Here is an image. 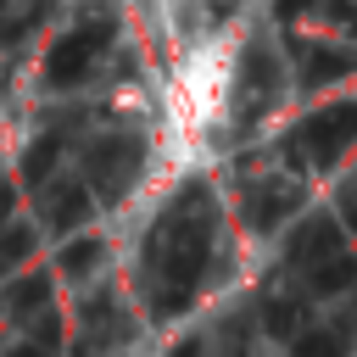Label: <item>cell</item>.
I'll use <instances>...</instances> for the list:
<instances>
[{
    "label": "cell",
    "instance_id": "cell-1",
    "mask_svg": "<svg viewBox=\"0 0 357 357\" xmlns=\"http://www.w3.org/2000/svg\"><path fill=\"white\" fill-rule=\"evenodd\" d=\"M240 39L234 33H201L184 39L162 89V123H167V145L178 156H201L212 145L218 128H229L234 117V95H240Z\"/></svg>",
    "mask_w": 357,
    "mask_h": 357
}]
</instances>
